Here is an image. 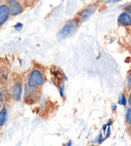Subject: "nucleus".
Here are the masks:
<instances>
[{
    "instance_id": "nucleus-5",
    "label": "nucleus",
    "mask_w": 131,
    "mask_h": 146,
    "mask_svg": "<svg viewBox=\"0 0 131 146\" xmlns=\"http://www.w3.org/2000/svg\"><path fill=\"white\" fill-rule=\"evenodd\" d=\"M10 11L9 7L7 5H0V26L3 25L9 19Z\"/></svg>"
},
{
    "instance_id": "nucleus-18",
    "label": "nucleus",
    "mask_w": 131,
    "mask_h": 146,
    "mask_svg": "<svg viewBox=\"0 0 131 146\" xmlns=\"http://www.w3.org/2000/svg\"><path fill=\"white\" fill-rule=\"evenodd\" d=\"M128 103H129V105L130 106V107H131V93H130V94L129 95V99H128Z\"/></svg>"
},
{
    "instance_id": "nucleus-13",
    "label": "nucleus",
    "mask_w": 131,
    "mask_h": 146,
    "mask_svg": "<svg viewBox=\"0 0 131 146\" xmlns=\"http://www.w3.org/2000/svg\"><path fill=\"white\" fill-rule=\"evenodd\" d=\"M22 27H23V25H22V23H17L14 26V29H16V31H21Z\"/></svg>"
},
{
    "instance_id": "nucleus-15",
    "label": "nucleus",
    "mask_w": 131,
    "mask_h": 146,
    "mask_svg": "<svg viewBox=\"0 0 131 146\" xmlns=\"http://www.w3.org/2000/svg\"><path fill=\"white\" fill-rule=\"evenodd\" d=\"M118 1H120V0H102V1L104 3H114V2H117Z\"/></svg>"
},
{
    "instance_id": "nucleus-21",
    "label": "nucleus",
    "mask_w": 131,
    "mask_h": 146,
    "mask_svg": "<svg viewBox=\"0 0 131 146\" xmlns=\"http://www.w3.org/2000/svg\"><path fill=\"white\" fill-rule=\"evenodd\" d=\"M2 1H3V0H0V5L1 4V3H2Z\"/></svg>"
},
{
    "instance_id": "nucleus-14",
    "label": "nucleus",
    "mask_w": 131,
    "mask_h": 146,
    "mask_svg": "<svg viewBox=\"0 0 131 146\" xmlns=\"http://www.w3.org/2000/svg\"><path fill=\"white\" fill-rule=\"evenodd\" d=\"M103 140H104V139H103V137H102V133H100L99 135V138H98V139L97 140V141H95V142H97L99 143H101L103 142Z\"/></svg>"
},
{
    "instance_id": "nucleus-22",
    "label": "nucleus",
    "mask_w": 131,
    "mask_h": 146,
    "mask_svg": "<svg viewBox=\"0 0 131 146\" xmlns=\"http://www.w3.org/2000/svg\"><path fill=\"white\" fill-rule=\"evenodd\" d=\"M0 72H1V64H0Z\"/></svg>"
},
{
    "instance_id": "nucleus-6",
    "label": "nucleus",
    "mask_w": 131,
    "mask_h": 146,
    "mask_svg": "<svg viewBox=\"0 0 131 146\" xmlns=\"http://www.w3.org/2000/svg\"><path fill=\"white\" fill-rule=\"evenodd\" d=\"M12 96L14 99L20 100L22 94V84L20 82H17L12 88Z\"/></svg>"
},
{
    "instance_id": "nucleus-9",
    "label": "nucleus",
    "mask_w": 131,
    "mask_h": 146,
    "mask_svg": "<svg viewBox=\"0 0 131 146\" xmlns=\"http://www.w3.org/2000/svg\"><path fill=\"white\" fill-rule=\"evenodd\" d=\"M118 104L122 106H126L127 104V99H126L125 95L123 94H120L119 95V97H118Z\"/></svg>"
},
{
    "instance_id": "nucleus-20",
    "label": "nucleus",
    "mask_w": 131,
    "mask_h": 146,
    "mask_svg": "<svg viewBox=\"0 0 131 146\" xmlns=\"http://www.w3.org/2000/svg\"><path fill=\"white\" fill-rule=\"evenodd\" d=\"M128 11L130 12V13H131V6L129 7V8L128 9Z\"/></svg>"
},
{
    "instance_id": "nucleus-11",
    "label": "nucleus",
    "mask_w": 131,
    "mask_h": 146,
    "mask_svg": "<svg viewBox=\"0 0 131 146\" xmlns=\"http://www.w3.org/2000/svg\"><path fill=\"white\" fill-rule=\"evenodd\" d=\"M59 89H60V95L62 97H64V92H65V88H64V83H60L59 85Z\"/></svg>"
},
{
    "instance_id": "nucleus-17",
    "label": "nucleus",
    "mask_w": 131,
    "mask_h": 146,
    "mask_svg": "<svg viewBox=\"0 0 131 146\" xmlns=\"http://www.w3.org/2000/svg\"><path fill=\"white\" fill-rule=\"evenodd\" d=\"M111 109L113 111H115L117 110V106H116L115 104H113L111 106Z\"/></svg>"
},
{
    "instance_id": "nucleus-3",
    "label": "nucleus",
    "mask_w": 131,
    "mask_h": 146,
    "mask_svg": "<svg viewBox=\"0 0 131 146\" xmlns=\"http://www.w3.org/2000/svg\"><path fill=\"white\" fill-rule=\"evenodd\" d=\"M97 9V4H92L86 7L81 12L78 14V17L80 21L83 22L86 21L90 18V17L94 13Z\"/></svg>"
},
{
    "instance_id": "nucleus-16",
    "label": "nucleus",
    "mask_w": 131,
    "mask_h": 146,
    "mask_svg": "<svg viewBox=\"0 0 131 146\" xmlns=\"http://www.w3.org/2000/svg\"><path fill=\"white\" fill-rule=\"evenodd\" d=\"M3 101V94H2L1 90H0V104H2Z\"/></svg>"
},
{
    "instance_id": "nucleus-2",
    "label": "nucleus",
    "mask_w": 131,
    "mask_h": 146,
    "mask_svg": "<svg viewBox=\"0 0 131 146\" xmlns=\"http://www.w3.org/2000/svg\"><path fill=\"white\" fill-rule=\"evenodd\" d=\"M77 21L76 20L72 19L68 21L64 27L59 31L58 37L60 39H64L65 37L71 36L76 31L77 28Z\"/></svg>"
},
{
    "instance_id": "nucleus-7",
    "label": "nucleus",
    "mask_w": 131,
    "mask_h": 146,
    "mask_svg": "<svg viewBox=\"0 0 131 146\" xmlns=\"http://www.w3.org/2000/svg\"><path fill=\"white\" fill-rule=\"evenodd\" d=\"M118 22L123 26H130L131 25V16L127 12L121 14L118 17Z\"/></svg>"
},
{
    "instance_id": "nucleus-19",
    "label": "nucleus",
    "mask_w": 131,
    "mask_h": 146,
    "mask_svg": "<svg viewBox=\"0 0 131 146\" xmlns=\"http://www.w3.org/2000/svg\"><path fill=\"white\" fill-rule=\"evenodd\" d=\"M71 141H69V142H68V143H67V145H72V143H71Z\"/></svg>"
},
{
    "instance_id": "nucleus-10",
    "label": "nucleus",
    "mask_w": 131,
    "mask_h": 146,
    "mask_svg": "<svg viewBox=\"0 0 131 146\" xmlns=\"http://www.w3.org/2000/svg\"><path fill=\"white\" fill-rule=\"evenodd\" d=\"M125 121L127 124L131 125V107L128 108L126 112Z\"/></svg>"
},
{
    "instance_id": "nucleus-1",
    "label": "nucleus",
    "mask_w": 131,
    "mask_h": 146,
    "mask_svg": "<svg viewBox=\"0 0 131 146\" xmlns=\"http://www.w3.org/2000/svg\"><path fill=\"white\" fill-rule=\"evenodd\" d=\"M45 82V77L42 73L37 69L33 70L27 79V85L30 88H37L42 86Z\"/></svg>"
},
{
    "instance_id": "nucleus-8",
    "label": "nucleus",
    "mask_w": 131,
    "mask_h": 146,
    "mask_svg": "<svg viewBox=\"0 0 131 146\" xmlns=\"http://www.w3.org/2000/svg\"><path fill=\"white\" fill-rule=\"evenodd\" d=\"M7 117V110L5 106H3L0 111V126L3 125L6 122Z\"/></svg>"
},
{
    "instance_id": "nucleus-4",
    "label": "nucleus",
    "mask_w": 131,
    "mask_h": 146,
    "mask_svg": "<svg viewBox=\"0 0 131 146\" xmlns=\"http://www.w3.org/2000/svg\"><path fill=\"white\" fill-rule=\"evenodd\" d=\"M9 9L12 16H17L22 11V7L18 0H9Z\"/></svg>"
},
{
    "instance_id": "nucleus-12",
    "label": "nucleus",
    "mask_w": 131,
    "mask_h": 146,
    "mask_svg": "<svg viewBox=\"0 0 131 146\" xmlns=\"http://www.w3.org/2000/svg\"><path fill=\"white\" fill-rule=\"evenodd\" d=\"M127 87L128 90H131V72L127 77Z\"/></svg>"
}]
</instances>
